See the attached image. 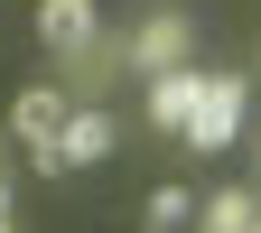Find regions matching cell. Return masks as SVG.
Returning <instances> with one entry per match:
<instances>
[{"instance_id": "obj_1", "label": "cell", "mask_w": 261, "mask_h": 233, "mask_svg": "<svg viewBox=\"0 0 261 233\" xmlns=\"http://www.w3.org/2000/svg\"><path fill=\"white\" fill-rule=\"evenodd\" d=\"M121 149V131H112V112H65V131H56V140L47 149H28V159H38V177H75V168H103V159Z\"/></svg>"}, {"instance_id": "obj_2", "label": "cell", "mask_w": 261, "mask_h": 233, "mask_svg": "<svg viewBox=\"0 0 261 233\" xmlns=\"http://www.w3.org/2000/svg\"><path fill=\"white\" fill-rule=\"evenodd\" d=\"M243 103H252V84H243V75H205V84H196V112H187L177 140H187V149H233Z\"/></svg>"}, {"instance_id": "obj_3", "label": "cell", "mask_w": 261, "mask_h": 233, "mask_svg": "<svg viewBox=\"0 0 261 233\" xmlns=\"http://www.w3.org/2000/svg\"><path fill=\"white\" fill-rule=\"evenodd\" d=\"M130 65H140V75H168V65H196V28H187L177 10L140 19V28H130Z\"/></svg>"}, {"instance_id": "obj_4", "label": "cell", "mask_w": 261, "mask_h": 233, "mask_svg": "<svg viewBox=\"0 0 261 233\" xmlns=\"http://www.w3.org/2000/svg\"><path fill=\"white\" fill-rule=\"evenodd\" d=\"M93 38V0H38V47L47 56H75Z\"/></svg>"}, {"instance_id": "obj_5", "label": "cell", "mask_w": 261, "mask_h": 233, "mask_svg": "<svg viewBox=\"0 0 261 233\" xmlns=\"http://www.w3.org/2000/svg\"><path fill=\"white\" fill-rule=\"evenodd\" d=\"M196 84H205V65H168V75H149V121H159V131H187Z\"/></svg>"}, {"instance_id": "obj_6", "label": "cell", "mask_w": 261, "mask_h": 233, "mask_svg": "<svg viewBox=\"0 0 261 233\" xmlns=\"http://www.w3.org/2000/svg\"><path fill=\"white\" fill-rule=\"evenodd\" d=\"M10 131H19L28 149H47L56 131H65V93H56V84H28L19 103H10Z\"/></svg>"}, {"instance_id": "obj_7", "label": "cell", "mask_w": 261, "mask_h": 233, "mask_svg": "<svg viewBox=\"0 0 261 233\" xmlns=\"http://www.w3.org/2000/svg\"><path fill=\"white\" fill-rule=\"evenodd\" d=\"M252 215H261V187H215L205 196V224L215 233H252Z\"/></svg>"}, {"instance_id": "obj_8", "label": "cell", "mask_w": 261, "mask_h": 233, "mask_svg": "<svg viewBox=\"0 0 261 233\" xmlns=\"http://www.w3.org/2000/svg\"><path fill=\"white\" fill-rule=\"evenodd\" d=\"M187 215H196V196H187V187H159L149 205H140V233H177Z\"/></svg>"}, {"instance_id": "obj_9", "label": "cell", "mask_w": 261, "mask_h": 233, "mask_svg": "<svg viewBox=\"0 0 261 233\" xmlns=\"http://www.w3.org/2000/svg\"><path fill=\"white\" fill-rule=\"evenodd\" d=\"M0 233H10V215H0Z\"/></svg>"}, {"instance_id": "obj_10", "label": "cell", "mask_w": 261, "mask_h": 233, "mask_svg": "<svg viewBox=\"0 0 261 233\" xmlns=\"http://www.w3.org/2000/svg\"><path fill=\"white\" fill-rule=\"evenodd\" d=\"M252 233H261V215H252Z\"/></svg>"}, {"instance_id": "obj_11", "label": "cell", "mask_w": 261, "mask_h": 233, "mask_svg": "<svg viewBox=\"0 0 261 233\" xmlns=\"http://www.w3.org/2000/svg\"><path fill=\"white\" fill-rule=\"evenodd\" d=\"M205 233H215V224H205Z\"/></svg>"}]
</instances>
